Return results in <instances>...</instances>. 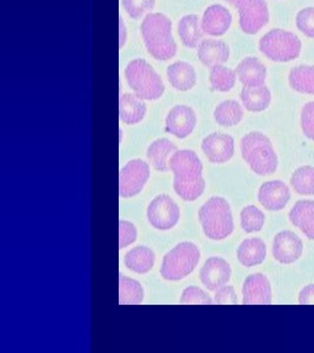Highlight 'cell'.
Here are the masks:
<instances>
[{
	"label": "cell",
	"instance_id": "8",
	"mask_svg": "<svg viewBox=\"0 0 314 353\" xmlns=\"http://www.w3.org/2000/svg\"><path fill=\"white\" fill-rule=\"evenodd\" d=\"M180 219L177 203L167 194H160L147 208V221L154 229L166 231L174 229Z\"/></svg>",
	"mask_w": 314,
	"mask_h": 353
},
{
	"label": "cell",
	"instance_id": "31",
	"mask_svg": "<svg viewBox=\"0 0 314 353\" xmlns=\"http://www.w3.org/2000/svg\"><path fill=\"white\" fill-rule=\"evenodd\" d=\"M144 301V289L139 281L121 276L119 279V303L121 305H139Z\"/></svg>",
	"mask_w": 314,
	"mask_h": 353
},
{
	"label": "cell",
	"instance_id": "38",
	"mask_svg": "<svg viewBox=\"0 0 314 353\" xmlns=\"http://www.w3.org/2000/svg\"><path fill=\"white\" fill-rule=\"evenodd\" d=\"M300 125H302V133L308 139L314 141V101L307 103L302 108Z\"/></svg>",
	"mask_w": 314,
	"mask_h": 353
},
{
	"label": "cell",
	"instance_id": "42",
	"mask_svg": "<svg viewBox=\"0 0 314 353\" xmlns=\"http://www.w3.org/2000/svg\"><path fill=\"white\" fill-rule=\"evenodd\" d=\"M127 41V28H126L125 21L121 18L119 21V46L121 48H124Z\"/></svg>",
	"mask_w": 314,
	"mask_h": 353
},
{
	"label": "cell",
	"instance_id": "29",
	"mask_svg": "<svg viewBox=\"0 0 314 353\" xmlns=\"http://www.w3.org/2000/svg\"><path fill=\"white\" fill-rule=\"evenodd\" d=\"M289 83L295 92L314 94V66L300 65L292 68L289 74Z\"/></svg>",
	"mask_w": 314,
	"mask_h": 353
},
{
	"label": "cell",
	"instance_id": "4",
	"mask_svg": "<svg viewBox=\"0 0 314 353\" xmlns=\"http://www.w3.org/2000/svg\"><path fill=\"white\" fill-rule=\"evenodd\" d=\"M199 221L205 236L212 241H224L233 232L230 204L222 197L209 198L199 209Z\"/></svg>",
	"mask_w": 314,
	"mask_h": 353
},
{
	"label": "cell",
	"instance_id": "18",
	"mask_svg": "<svg viewBox=\"0 0 314 353\" xmlns=\"http://www.w3.org/2000/svg\"><path fill=\"white\" fill-rule=\"evenodd\" d=\"M197 54L199 61L206 68H213L216 65H224L230 59V48L225 41L214 38L202 39L198 45Z\"/></svg>",
	"mask_w": 314,
	"mask_h": 353
},
{
	"label": "cell",
	"instance_id": "17",
	"mask_svg": "<svg viewBox=\"0 0 314 353\" xmlns=\"http://www.w3.org/2000/svg\"><path fill=\"white\" fill-rule=\"evenodd\" d=\"M290 189L284 181H266L260 186L258 192V201L269 211L278 212L285 209L290 201Z\"/></svg>",
	"mask_w": 314,
	"mask_h": 353
},
{
	"label": "cell",
	"instance_id": "10",
	"mask_svg": "<svg viewBox=\"0 0 314 353\" xmlns=\"http://www.w3.org/2000/svg\"><path fill=\"white\" fill-rule=\"evenodd\" d=\"M239 26L246 34H255L267 25L270 19L266 0H242L238 5Z\"/></svg>",
	"mask_w": 314,
	"mask_h": 353
},
{
	"label": "cell",
	"instance_id": "35",
	"mask_svg": "<svg viewBox=\"0 0 314 353\" xmlns=\"http://www.w3.org/2000/svg\"><path fill=\"white\" fill-rule=\"evenodd\" d=\"M174 192L177 193L179 198L182 201H194L202 196L205 191V181L204 178L193 183H187V184H176L174 183Z\"/></svg>",
	"mask_w": 314,
	"mask_h": 353
},
{
	"label": "cell",
	"instance_id": "24",
	"mask_svg": "<svg viewBox=\"0 0 314 353\" xmlns=\"http://www.w3.org/2000/svg\"><path fill=\"white\" fill-rule=\"evenodd\" d=\"M266 244L260 238L245 239L239 245L237 250V257L239 263L245 268H253L262 264L265 261Z\"/></svg>",
	"mask_w": 314,
	"mask_h": 353
},
{
	"label": "cell",
	"instance_id": "20",
	"mask_svg": "<svg viewBox=\"0 0 314 353\" xmlns=\"http://www.w3.org/2000/svg\"><path fill=\"white\" fill-rule=\"evenodd\" d=\"M166 76L169 85L180 92L189 91L197 84V72L193 66L186 61H174L167 66Z\"/></svg>",
	"mask_w": 314,
	"mask_h": 353
},
{
	"label": "cell",
	"instance_id": "22",
	"mask_svg": "<svg viewBox=\"0 0 314 353\" xmlns=\"http://www.w3.org/2000/svg\"><path fill=\"white\" fill-rule=\"evenodd\" d=\"M292 224L298 228L310 241H314V201H299L289 213Z\"/></svg>",
	"mask_w": 314,
	"mask_h": 353
},
{
	"label": "cell",
	"instance_id": "26",
	"mask_svg": "<svg viewBox=\"0 0 314 353\" xmlns=\"http://www.w3.org/2000/svg\"><path fill=\"white\" fill-rule=\"evenodd\" d=\"M154 261L156 256L154 251L144 245H139L129 250L124 258L126 268L138 274H145L151 271L154 266Z\"/></svg>",
	"mask_w": 314,
	"mask_h": 353
},
{
	"label": "cell",
	"instance_id": "34",
	"mask_svg": "<svg viewBox=\"0 0 314 353\" xmlns=\"http://www.w3.org/2000/svg\"><path fill=\"white\" fill-rule=\"evenodd\" d=\"M123 8L132 19H141L152 12L156 0H121Z\"/></svg>",
	"mask_w": 314,
	"mask_h": 353
},
{
	"label": "cell",
	"instance_id": "14",
	"mask_svg": "<svg viewBox=\"0 0 314 353\" xmlns=\"http://www.w3.org/2000/svg\"><path fill=\"white\" fill-rule=\"evenodd\" d=\"M304 245L300 238L291 231H282L273 239L272 254L280 264L290 265L302 257Z\"/></svg>",
	"mask_w": 314,
	"mask_h": 353
},
{
	"label": "cell",
	"instance_id": "12",
	"mask_svg": "<svg viewBox=\"0 0 314 353\" xmlns=\"http://www.w3.org/2000/svg\"><path fill=\"white\" fill-rule=\"evenodd\" d=\"M202 150L209 163L224 164L233 157L234 139L226 133H211L202 139Z\"/></svg>",
	"mask_w": 314,
	"mask_h": 353
},
{
	"label": "cell",
	"instance_id": "25",
	"mask_svg": "<svg viewBox=\"0 0 314 353\" xmlns=\"http://www.w3.org/2000/svg\"><path fill=\"white\" fill-rule=\"evenodd\" d=\"M177 151V146L172 141L160 138L149 145L146 156L154 169L160 172L169 171V161L171 156Z\"/></svg>",
	"mask_w": 314,
	"mask_h": 353
},
{
	"label": "cell",
	"instance_id": "41",
	"mask_svg": "<svg viewBox=\"0 0 314 353\" xmlns=\"http://www.w3.org/2000/svg\"><path fill=\"white\" fill-rule=\"evenodd\" d=\"M300 305H314V284L305 286L299 294Z\"/></svg>",
	"mask_w": 314,
	"mask_h": 353
},
{
	"label": "cell",
	"instance_id": "30",
	"mask_svg": "<svg viewBox=\"0 0 314 353\" xmlns=\"http://www.w3.org/2000/svg\"><path fill=\"white\" fill-rule=\"evenodd\" d=\"M209 84L214 91L229 92L236 85L237 74L236 70L227 68L225 65H216L209 68Z\"/></svg>",
	"mask_w": 314,
	"mask_h": 353
},
{
	"label": "cell",
	"instance_id": "7",
	"mask_svg": "<svg viewBox=\"0 0 314 353\" xmlns=\"http://www.w3.org/2000/svg\"><path fill=\"white\" fill-rule=\"evenodd\" d=\"M169 168L176 184L193 183L202 178V161L192 150H177L169 158Z\"/></svg>",
	"mask_w": 314,
	"mask_h": 353
},
{
	"label": "cell",
	"instance_id": "5",
	"mask_svg": "<svg viewBox=\"0 0 314 353\" xmlns=\"http://www.w3.org/2000/svg\"><path fill=\"white\" fill-rule=\"evenodd\" d=\"M200 261V251L191 241H182L169 250L163 258L161 277L165 281H182L193 272Z\"/></svg>",
	"mask_w": 314,
	"mask_h": 353
},
{
	"label": "cell",
	"instance_id": "16",
	"mask_svg": "<svg viewBox=\"0 0 314 353\" xmlns=\"http://www.w3.org/2000/svg\"><path fill=\"white\" fill-rule=\"evenodd\" d=\"M202 30L209 37H222L230 30L232 25V14L220 4L209 5L202 13Z\"/></svg>",
	"mask_w": 314,
	"mask_h": 353
},
{
	"label": "cell",
	"instance_id": "37",
	"mask_svg": "<svg viewBox=\"0 0 314 353\" xmlns=\"http://www.w3.org/2000/svg\"><path fill=\"white\" fill-rule=\"evenodd\" d=\"M295 24L302 34L314 39V8H306L299 11Z\"/></svg>",
	"mask_w": 314,
	"mask_h": 353
},
{
	"label": "cell",
	"instance_id": "27",
	"mask_svg": "<svg viewBox=\"0 0 314 353\" xmlns=\"http://www.w3.org/2000/svg\"><path fill=\"white\" fill-rule=\"evenodd\" d=\"M240 99L247 111L257 113L265 111L270 106L272 97H271L270 88L266 85L254 86V88L244 86L240 92Z\"/></svg>",
	"mask_w": 314,
	"mask_h": 353
},
{
	"label": "cell",
	"instance_id": "32",
	"mask_svg": "<svg viewBox=\"0 0 314 353\" xmlns=\"http://www.w3.org/2000/svg\"><path fill=\"white\" fill-rule=\"evenodd\" d=\"M290 184L292 189L300 196H313V166H302L298 170H295L291 176Z\"/></svg>",
	"mask_w": 314,
	"mask_h": 353
},
{
	"label": "cell",
	"instance_id": "13",
	"mask_svg": "<svg viewBox=\"0 0 314 353\" xmlns=\"http://www.w3.org/2000/svg\"><path fill=\"white\" fill-rule=\"evenodd\" d=\"M272 289L270 281L262 273H254L246 278L242 285L244 305H270Z\"/></svg>",
	"mask_w": 314,
	"mask_h": 353
},
{
	"label": "cell",
	"instance_id": "21",
	"mask_svg": "<svg viewBox=\"0 0 314 353\" xmlns=\"http://www.w3.org/2000/svg\"><path fill=\"white\" fill-rule=\"evenodd\" d=\"M146 109L144 99L136 93H124L119 98V118L126 125H136L145 118Z\"/></svg>",
	"mask_w": 314,
	"mask_h": 353
},
{
	"label": "cell",
	"instance_id": "3",
	"mask_svg": "<svg viewBox=\"0 0 314 353\" xmlns=\"http://www.w3.org/2000/svg\"><path fill=\"white\" fill-rule=\"evenodd\" d=\"M124 74L133 92L144 101H157L165 92L160 74L145 59L137 58L129 61Z\"/></svg>",
	"mask_w": 314,
	"mask_h": 353
},
{
	"label": "cell",
	"instance_id": "43",
	"mask_svg": "<svg viewBox=\"0 0 314 353\" xmlns=\"http://www.w3.org/2000/svg\"><path fill=\"white\" fill-rule=\"evenodd\" d=\"M226 3H229V4L232 5L234 8H237L238 5L242 3V0H225Z\"/></svg>",
	"mask_w": 314,
	"mask_h": 353
},
{
	"label": "cell",
	"instance_id": "11",
	"mask_svg": "<svg viewBox=\"0 0 314 353\" xmlns=\"http://www.w3.org/2000/svg\"><path fill=\"white\" fill-rule=\"evenodd\" d=\"M197 125V114L187 105H176L165 118V131L179 139H184L193 132Z\"/></svg>",
	"mask_w": 314,
	"mask_h": 353
},
{
	"label": "cell",
	"instance_id": "33",
	"mask_svg": "<svg viewBox=\"0 0 314 353\" xmlns=\"http://www.w3.org/2000/svg\"><path fill=\"white\" fill-rule=\"evenodd\" d=\"M264 224H265V214L257 206L249 205L242 210L240 225L246 233L259 232L264 228Z\"/></svg>",
	"mask_w": 314,
	"mask_h": 353
},
{
	"label": "cell",
	"instance_id": "1",
	"mask_svg": "<svg viewBox=\"0 0 314 353\" xmlns=\"http://www.w3.org/2000/svg\"><path fill=\"white\" fill-rule=\"evenodd\" d=\"M146 51L156 61H167L177 54V43L172 34V21L160 12H151L143 18L140 25Z\"/></svg>",
	"mask_w": 314,
	"mask_h": 353
},
{
	"label": "cell",
	"instance_id": "15",
	"mask_svg": "<svg viewBox=\"0 0 314 353\" xmlns=\"http://www.w3.org/2000/svg\"><path fill=\"white\" fill-rule=\"evenodd\" d=\"M232 269L230 264L220 257H211L200 270V281L209 291H217L226 285L231 279Z\"/></svg>",
	"mask_w": 314,
	"mask_h": 353
},
{
	"label": "cell",
	"instance_id": "40",
	"mask_svg": "<svg viewBox=\"0 0 314 353\" xmlns=\"http://www.w3.org/2000/svg\"><path fill=\"white\" fill-rule=\"evenodd\" d=\"M214 303L218 305H237L238 297L233 286L224 285L217 290Z\"/></svg>",
	"mask_w": 314,
	"mask_h": 353
},
{
	"label": "cell",
	"instance_id": "28",
	"mask_svg": "<svg viewBox=\"0 0 314 353\" xmlns=\"http://www.w3.org/2000/svg\"><path fill=\"white\" fill-rule=\"evenodd\" d=\"M213 117L218 125L224 128H233L242 121L244 110L238 101H224L217 105Z\"/></svg>",
	"mask_w": 314,
	"mask_h": 353
},
{
	"label": "cell",
	"instance_id": "9",
	"mask_svg": "<svg viewBox=\"0 0 314 353\" xmlns=\"http://www.w3.org/2000/svg\"><path fill=\"white\" fill-rule=\"evenodd\" d=\"M149 178V166L141 159H133L119 173V194L121 198L137 196Z\"/></svg>",
	"mask_w": 314,
	"mask_h": 353
},
{
	"label": "cell",
	"instance_id": "19",
	"mask_svg": "<svg viewBox=\"0 0 314 353\" xmlns=\"http://www.w3.org/2000/svg\"><path fill=\"white\" fill-rule=\"evenodd\" d=\"M236 74L244 86L254 88L265 85L267 70L257 57H246L236 68Z\"/></svg>",
	"mask_w": 314,
	"mask_h": 353
},
{
	"label": "cell",
	"instance_id": "36",
	"mask_svg": "<svg viewBox=\"0 0 314 353\" xmlns=\"http://www.w3.org/2000/svg\"><path fill=\"white\" fill-rule=\"evenodd\" d=\"M213 301L204 290L198 286H189L182 293L180 304L182 305H211Z\"/></svg>",
	"mask_w": 314,
	"mask_h": 353
},
{
	"label": "cell",
	"instance_id": "6",
	"mask_svg": "<svg viewBox=\"0 0 314 353\" xmlns=\"http://www.w3.org/2000/svg\"><path fill=\"white\" fill-rule=\"evenodd\" d=\"M259 50L270 61L289 63L300 56L302 41L290 31L274 28L259 41Z\"/></svg>",
	"mask_w": 314,
	"mask_h": 353
},
{
	"label": "cell",
	"instance_id": "2",
	"mask_svg": "<svg viewBox=\"0 0 314 353\" xmlns=\"http://www.w3.org/2000/svg\"><path fill=\"white\" fill-rule=\"evenodd\" d=\"M240 150L244 161L258 176H270L278 169V157L269 137L250 132L242 137Z\"/></svg>",
	"mask_w": 314,
	"mask_h": 353
},
{
	"label": "cell",
	"instance_id": "23",
	"mask_svg": "<svg viewBox=\"0 0 314 353\" xmlns=\"http://www.w3.org/2000/svg\"><path fill=\"white\" fill-rule=\"evenodd\" d=\"M202 24L197 14H185L178 21V36L187 48H197L202 41Z\"/></svg>",
	"mask_w": 314,
	"mask_h": 353
},
{
	"label": "cell",
	"instance_id": "39",
	"mask_svg": "<svg viewBox=\"0 0 314 353\" xmlns=\"http://www.w3.org/2000/svg\"><path fill=\"white\" fill-rule=\"evenodd\" d=\"M137 239V229L136 226L127 221L119 223V248L124 249L134 243Z\"/></svg>",
	"mask_w": 314,
	"mask_h": 353
}]
</instances>
